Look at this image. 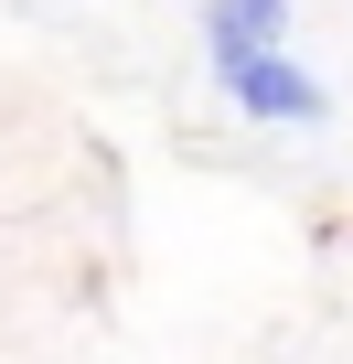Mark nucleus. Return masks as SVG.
<instances>
[{
	"mask_svg": "<svg viewBox=\"0 0 353 364\" xmlns=\"http://www.w3.org/2000/svg\"><path fill=\"white\" fill-rule=\"evenodd\" d=\"M214 86H225V97H236V118H257V129H321V118H332L321 75H300L278 43H257V54L214 65Z\"/></svg>",
	"mask_w": 353,
	"mask_h": 364,
	"instance_id": "f257e3e1",
	"label": "nucleus"
},
{
	"mask_svg": "<svg viewBox=\"0 0 353 364\" xmlns=\"http://www.w3.org/2000/svg\"><path fill=\"white\" fill-rule=\"evenodd\" d=\"M289 33V0H204V65H236Z\"/></svg>",
	"mask_w": 353,
	"mask_h": 364,
	"instance_id": "f03ea898",
	"label": "nucleus"
}]
</instances>
